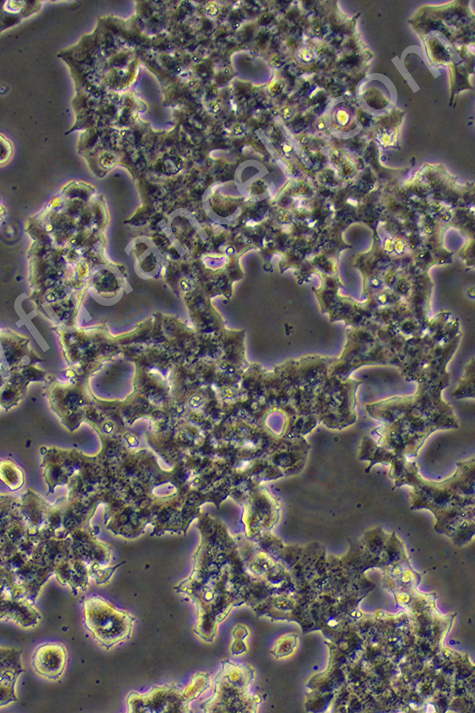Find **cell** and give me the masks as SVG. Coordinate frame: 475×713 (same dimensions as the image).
<instances>
[{
  "label": "cell",
  "instance_id": "obj_1",
  "mask_svg": "<svg viewBox=\"0 0 475 713\" xmlns=\"http://www.w3.org/2000/svg\"><path fill=\"white\" fill-rule=\"evenodd\" d=\"M23 672L21 652L0 646V707L17 701L15 685Z\"/></svg>",
  "mask_w": 475,
  "mask_h": 713
},
{
  "label": "cell",
  "instance_id": "obj_3",
  "mask_svg": "<svg viewBox=\"0 0 475 713\" xmlns=\"http://www.w3.org/2000/svg\"><path fill=\"white\" fill-rule=\"evenodd\" d=\"M0 479L11 490H17L23 484V473L13 462L5 460L0 462Z\"/></svg>",
  "mask_w": 475,
  "mask_h": 713
},
{
  "label": "cell",
  "instance_id": "obj_2",
  "mask_svg": "<svg viewBox=\"0 0 475 713\" xmlns=\"http://www.w3.org/2000/svg\"><path fill=\"white\" fill-rule=\"evenodd\" d=\"M66 650L62 644L46 643L40 645L32 657L34 672L48 680H58L66 664Z\"/></svg>",
  "mask_w": 475,
  "mask_h": 713
},
{
  "label": "cell",
  "instance_id": "obj_4",
  "mask_svg": "<svg viewBox=\"0 0 475 713\" xmlns=\"http://www.w3.org/2000/svg\"><path fill=\"white\" fill-rule=\"evenodd\" d=\"M13 145L11 141L0 133V166L6 164L12 157Z\"/></svg>",
  "mask_w": 475,
  "mask_h": 713
},
{
  "label": "cell",
  "instance_id": "obj_5",
  "mask_svg": "<svg viewBox=\"0 0 475 713\" xmlns=\"http://www.w3.org/2000/svg\"><path fill=\"white\" fill-rule=\"evenodd\" d=\"M4 214H5V209H4V207H3V206L1 205V203H0V222H1V220H2V218H3V216H4Z\"/></svg>",
  "mask_w": 475,
  "mask_h": 713
}]
</instances>
